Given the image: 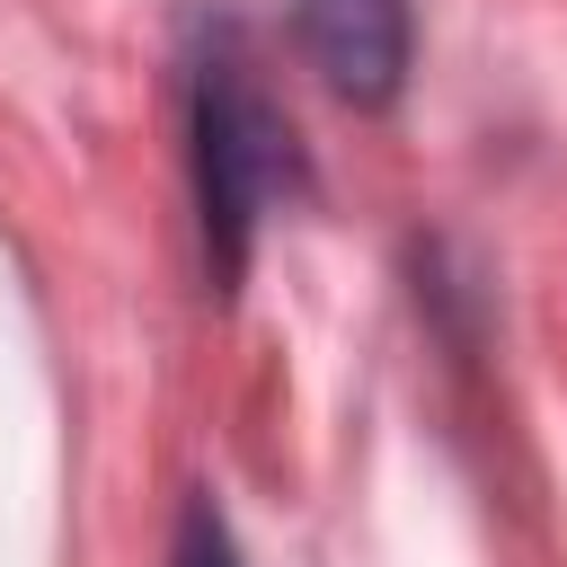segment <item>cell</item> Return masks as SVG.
I'll use <instances>...</instances> for the list:
<instances>
[{"label": "cell", "instance_id": "7a4b0ae2", "mask_svg": "<svg viewBox=\"0 0 567 567\" xmlns=\"http://www.w3.org/2000/svg\"><path fill=\"white\" fill-rule=\"evenodd\" d=\"M292 35L310 53V71L354 97V106H390L408 89V53H416V0H292Z\"/></svg>", "mask_w": 567, "mask_h": 567}, {"label": "cell", "instance_id": "6da1fadb", "mask_svg": "<svg viewBox=\"0 0 567 567\" xmlns=\"http://www.w3.org/2000/svg\"><path fill=\"white\" fill-rule=\"evenodd\" d=\"M186 124H195V204H204V257L230 284L257 248V221L301 195V142L292 115L266 97L239 27H213V44L195 53L186 80Z\"/></svg>", "mask_w": 567, "mask_h": 567}, {"label": "cell", "instance_id": "3957f363", "mask_svg": "<svg viewBox=\"0 0 567 567\" xmlns=\"http://www.w3.org/2000/svg\"><path fill=\"white\" fill-rule=\"evenodd\" d=\"M168 567H239L230 523H221V505H213V496H195V505H186V523H177V558H168Z\"/></svg>", "mask_w": 567, "mask_h": 567}]
</instances>
